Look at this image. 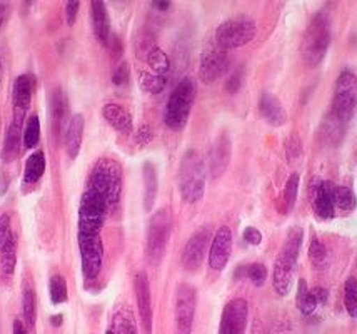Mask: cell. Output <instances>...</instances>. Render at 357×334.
Returning a JSON list of instances; mask_svg holds the SVG:
<instances>
[{"instance_id": "obj_1", "label": "cell", "mask_w": 357, "mask_h": 334, "mask_svg": "<svg viewBox=\"0 0 357 334\" xmlns=\"http://www.w3.org/2000/svg\"><path fill=\"white\" fill-rule=\"evenodd\" d=\"M122 197V167L116 159L102 158L93 164L79 204V243L102 241L100 231Z\"/></svg>"}, {"instance_id": "obj_2", "label": "cell", "mask_w": 357, "mask_h": 334, "mask_svg": "<svg viewBox=\"0 0 357 334\" xmlns=\"http://www.w3.org/2000/svg\"><path fill=\"white\" fill-rule=\"evenodd\" d=\"M206 164L194 149L187 151L178 167V191L189 204H195L206 192Z\"/></svg>"}, {"instance_id": "obj_3", "label": "cell", "mask_w": 357, "mask_h": 334, "mask_svg": "<svg viewBox=\"0 0 357 334\" xmlns=\"http://www.w3.org/2000/svg\"><path fill=\"white\" fill-rule=\"evenodd\" d=\"M331 45V22L324 14L312 17L301 44V57L307 67H316L324 61Z\"/></svg>"}, {"instance_id": "obj_4", "label": "cell", "mask_w": 357, "mask_h": 334, "mask_svg": "<svg viewBox=\"0 0 357 334\" xmlns=\"http://www.w3.org/2000/svg\"><path fill=\"white\" fill-rule=\"evenodd\" d=\"M195 92H197V87H195L194 79L184 77L177 84L165 105L164 122L169 129L182 130L185 128L192 112Z\"/></svg>"}, {"instance_id": "obj_5", "label": "cell", "mask_w": 357, "mask_h": 334, "mask_svg": "<svg viewBox=\"0 0 357 334\" xmlns=\"http://www.w3.org/2000/svg\"><path fill=\"white\" fill-rule=\"evenodd\" d=\"M172 232V214L167 207L155 211L152 214L147 227L146 241V256L149 264L157 266L164 259L165 249H167L169 239Z\"/></svg>"}, {"instance_id": "obj_6", "label": "cell", "mask_w": 357, "mask_h": 334, "mask_svg": "<svg viewBox=\"0 0 357 334\" xmlns=\"http://www.w3.org/2000/svg\"><path fill=\"white\" fill-rule=\"evenodd\" d=\"M357 107V77L349 69H344L335 79L333 97V117L339 124H346L354 116Z\"/></svg>"}, {"instance_id": "obj_7", "label": "cell", "mask_w": 357, "mask_h": 334, "mask_svg": "<svg viewBox=\"0 0 357 334\" xmlns=\"http://www.w3.org/2000/svg\"><path fill=\"white\" fill-rule=\"evenodd\" d=\"M257 25L248 15L234 17L222 22L215 31V44L225 50L248 45L256 37Z\"/></svg>"}, {"instance_id": "obj_8", "label": "cell", "mask_w": 357, "mask_h": 334, "mask_svg": "<svg viewBox=\"0 0 357 334\" xmlns=\"http://www.w3.org/2000/svg\"><path fill=\"white\" fill-rule=\"evenodd\" d=\"M197 291L194 286L181 282L176 289V328L177 334H192Z\"/></svg>"}, {"instance_id": "obj_9", "label": "cell", "mask_w": 357, "mask_h": 334, "mask_svg": "<svg viewBox=\"0 0 357 334\" xmlns=\"http://www.w3.org/2000/svg\"><path fill=\"white\" fill-rule=\"evenodd\" d=\"M212 238H214V236H212L209 226L201 227V229H197L192 236H190L189 241L185 243L181 257L184 269L195 271L201 268L207 252H209Z\"/></svg>"}, {"instance_id": "obj_10", "label": "cell", "mask_w": 357, "mask_h": 334, "mask_svg": "<svg viewBox=\"0 0 357 334\" xmlns=\"http://www.w3.org/2000/svg\"><path fill=\"white\" fill-rule=\"evenodd\" d=\"M229 64V54L227 50L219 47L218 44L204 50L201 57V64H199V79L204 84H212L219 80L227 72Z\"/></svg>"}, {"instance_id": "obj_11", "label": "cell", "mask_w": 357, "mask_h": 334, "mask_svg": "<svg viewBox=\"0 0 357 334\" xmlns=\"http://www.w3.org/2000/svg\"><path fill=\"white\" fill-rule=\"evenodd\" d=\"M249 321V304L245 299H231L224 306L219 323V334H245Z\"/></svg>"}, {"instance_id": "obj_12", "label": "cell", "mask_w": 357, "mask_h": 334, "mask_svg": "<svg viewBox=\"0 0 357 334\" xmlns=\"http://www.w3.org/2000/svg\"><path fill=\"white\" fill-rule=\"evenodd\" d=\"M134 291L137 298V308L140 316V324H142L144 334H152V296H151V284H149V276L144 271H139L134 279Z\"/></svg>"}, {"instance_id": "obj_13", "label": "cell", "mask_w": 357, "mask_h": 334, "mask_svg": "<svg viewBox=\"0 0 357 334\" xmlns=\"http://www.w3.org/2000/svg\"><path fill=\"white\" fill-rule=\"evenodd\" d=\"M33 89H36V79L31 74H22L15 79L14 89H12V103H14V117L12 119L25 122L29 107H31Z\"/></svg>"}, {"instance_id": "obj_14", "label": "cell", "mask_w": 357, "mask_h": 334, "mask_svg": "<svg viewBox=\"0 0 357 334\" xmlns=\"http://www.w3.org/2000/svg\"><path fill=\"white\" fill-rule=\"evenodd\" d=\"M232 252V232L227 226L219 227L218 232L212 238L211 248H209V268L214 271H222L227 266L229 259H231Z\"/></svg>"}, {"instance_id": "obj_15", "label": "cell", "mask_w": 357, "mask_h": 334, "mask_svg": "<svg viewBox=\"0 0 357 334\" xmlns=\"http://www.w3.org/2000/svg\"><path fill=\"white\" fill-rule=\"evenodd\" d=\"M327 291L324 287H314L311 291L307 287L305 279L297 281V296H296V306L303 316H311L316 312L317 308L324 306L327 303Z\"/></svg>"}, {"instance_id": "obj_16", "label": "cell", "mask_w": 357, "mask_h": 334, "mask_svg": "<svg viewBox=\"0 0 357 334\" xmlns=\"http://www.w3.org/2000/svg\"><path fill=\"white\" fill-rule=\"evenodd\" d=\"M296 261L289 259L287 256L280 255L278 256L274 263V274H272V286L274 291L279 296H289L292 291V284H294V271H296Z\"/></svg>"}, {"instance_id": "obj_17", "label": "cell", "mask_w": 357, "mask_h": 334, "mask_svg": "<svg viewBox=\"0 0 357 334\" xmlns=\"http://www.w3.org/2000/svg\"><path fill=\"white\" fill-rule=\"evenodd\" d=\"M232 155V144L227 135H219L209 152V172L212 177H220L229 167Z\"/></svg>"}, {"instance_id": "obj_18", "label": "cell", "mask_w": 357, "mask_h": 334, "mask_svg": "<svg viewBox=\"0 0 357 334\" xmlns=\"http://www.w3.org/2000/svg\"><path fill=\"white\" fill-rule=\"evenodd\" d=\"M312 206L316 214L321 219H333L335 215V207H334V184L331 181H319L314 189V197H312Z\"/></svg>"}, {"instance_id": "obj_19", "label": "cell", "mask_w": 357, "mask_h": 334, "mask_svg": "<svg viewBox=\"0 0 357 334\" xmlns=\"http://www.w3.org/2000/svg\"><path fill=\"white\" fill-rule=\"evenodd\" d=\"M259 112L272 128H280L287 122V114L282 103L279 100V97L271 94V92H264L259 99Z\"/></svg>"}, {"instance_id": "obj_20", "label": "cell", "mask_w": 357, "mask_h": 334, "mask_svg": "<svg viewBox=\"0 0 357 334\" xmlns=\"http://www.w3.org/2000/svg\"><path fill=\"white\" fill-rule=\"evenodd\" d=\"M91 19H92L93 33H96L97 40H99L102 45L107 47L112 33H110L109 10L104 2H100V0H93V2H91Z\"/></svg>"}, {"instance_id": "obj_21", "label": "cell", "mask_w": 357, "mask_h": 334, "mask_svg": "<svg viewBox=\"0 0 357 334\" xmlns=\"http://www.w3.org/2000/svg\"><path fill=\"white\" fill-rule=\"evenodd\" d=\"M102 117L112 129H116L121 134H130L132 132V116L126 111L122 105L109 103L102 107Z\"/></svg>"}, {"instance_id": "obj_22", "label": "cell", "mask_w": 357, "mask_h": 334, "mask_svg": "<svg viewBox=\"0 0 357 334\" xmlns=\"http://www.w3.org/2000/svg\"><path fill=\"white\" fill-rule=\"evenodd\" d=\"M22 135H24V122L12 119L10 126H8L6 141H3L2 147V160L6 164L14 162L19 158L20 152V144H22Z\"/></svg>"}, {"instance_id": "obj_23", "label": "cell", "mask_w": 357, "mask_h": 334, "mask_svg": "<svg viewBox=\"0 0 357 334\" xmlns=\"http://www.w3.org/2000/svg\"><path fill=\"white\" fill-rule=\"evenodd\" d=\"M105 334H139L137 323H135L134 312L127 304H121L112 314L109 329Z\"/></svg>"}, {"instance_id": "obj_24", "label": "cell", "mask_w": 357, "mask_h": 334, "mask_svg": "<svg viewBox=\"0 0 357 334\" xmlns=\"http://www.w3.org/2000/svg\"><path fill=\"white\" fill-rule=\"evenodd\" d=\"M84 137V116L75 114L69 122V128L66 130V151L70 159H75L79 155L80 147H82Z\"/></svg>"}, {"instance_id": "obj_25", "label": "cell", "mask_w": 357, "mask_h": 334, "mask_svg": "<svg viewBox=\"0 0 357 334\" xmlns=\"http://www.w3.org/2000/svg\"><path fill=\"white\" fill-rule=\"evenodd\" d=\"M144 179V209L152 211L157 199V189H159V179H157V169L152 162L144 164L142 167Z\"/></svg>"}, {"instance_id": "obj_26", "label": "cell", "mask_w": 357, "mask_h": 334, "mask_svg": "<svg viewBox=\"0 0 357 334\" xmlns=\"http://www.w3.org/2000/svg\"><path fill=\"white\" fill-rule=\"evenodd\" d=\"M45 172V154L42 151L32 152L24 167V184L33 185L42 179Z\"/></svg>"}, {"instance_id": "obj_27", "label": "cell", "mask_w": 357, "mask_h": 334, "mask_svg": "<svg viewBox=\"0 0 357 334\" xmlns=\"http://www.w3.org/2000/svg\"><path fill=\"white\" fill-rule=\"evenodd\" d=\"M17 266V239L15 236L0 249V274L6 281H10Z\"/></svg>"}, {"instance_id": "obj_28", "label": "cell", "mask_w": 357, "mask_h": 334, "mask_svg": "<svg viewBox=\"0 0 357 334\" xmlns=\"http://www.w3.org/2000/svg\"><path fill=\"white\" fill-rule=\"evenodd\" d=\"M303 239H304V229L299 226L291 227L286 236V241H284V246L280 249V255L287 256L289 259L296 261L299 259V252H301V246H303Z\"/></svg>"}, {"instance_id": "obj_29", "label": "cell", "mask_w": 357, "mask_h": 334, "mask_svg": "<svg viewBox=\"0 0 357 334\" xmlns=\"http://www.w3.org/2000/svg\"><path fill=\"white\" fill-rule=\"evenodd\" d=\"M50 111H52L55 124L61 126V128H66L67 114H69V100H67V96L63 94L61 87L55 89L52 92V99H50Z\"/></svg>"}, {"instance_id": "obj_30", "label": "cell", "mask_w": 357, "mask_h": 334, "mask_svg": "<svg viewBox=\"0 0 357 334\" xmlns=\"http://www.w3.org/2000/svg\"><path fill=\"white\" fill-rule=\"evenodd\" d=\"M22 314L27 328L33 329L37 321V298L32 284H25L22 291Z\"/></svg>"}, {"instance_id": "obj_31", "label": "cell", "mask_w": 357, "mask_h": 334, "mask_svg": "<svg viewBox=\"0 0 357 334\" xmlns=\"http://www.w3.org/2000/svg\"><path fill=\"white\" fill-rule=\"evenodd\" d=\"M334 207L344 214H349L357 207L354 191L347 185H334Z\"/></svg>"}, {"instance_id": "obj_32", "label": "cell", "mask_w": 357, "mask_h": 334, "mask_svg": "<svg viewBox=\"0 0 357 334\" xmlns=\"http://www.w3.org/2000/svg\"><path fill=\"white\" fill-rule=\"evenodd\" d=\"M139 86L149 94H160L167 86V79L154 72H139Z\"/></svg>"}, {"instance_id": "obj_33", "label": "cell", "mask_w": 357, "mask_h": 334, "mask_svg": "<svg viewBox=\"0 0 357 334\" xmlns=\"http://www.w3.org/2000/svg\"><path fill=\"white\" fill-rule=\"evenodd\" d=\"M49 294L50 303L52 304H62L69 299V287H67V281L61 274H54L49 281Z\"/></svg>"}, {"instance_id": "obj_34", "label": "cell", "mask_w": 357, "mask_h": 334, "mask_svg": "<svg viewBox=\"0 0 357 334\" xmlns=\"http://www.w3.org/2000/svg\"><path fill=\"white\" fill-rule=\"evenodd\" d=\"M40 141V121L39 117L33 114L27 119V122L24 124V135H22V142L25 149H33Z\"/></svg>"}, {"instance_id": "obj_35", "label": "cell", "mask_w": 357, "mask_h": 334, "mask_svg": "<svg viewBox=\"0 0 357 334\" xmlns=\"http://www.w3.org/2000/svg\"><path fill=\"white\" fill-rule=\"evenodd\" d=\"M155 47H157L155 37H154V33H152V32L140 31L137 36H135L134 49H135V54H137L139 59H144V61H147L149 54H151Z\"/></svg>"}, {"instance_id": "obj_36", "label": "cell", "mask_w": 357, "mask_h": 334, "mask_svg": "<svg viewBox=\"0 0 357 334\" xmlns=\"http://www.w3.org/2000/svg\"><path fill=\"white\" fill-rule=\"evenodd\" d=\"M146 62L157 75H164L165 77V75L169 74V70H171V61H169L167 54L159 47H155L151 54H149Z\"/></svg>"}, {"instance_id": "obj_37", "label": "cell", "mask_w": 357, "mask_h": 334, "mask_svg": "<svg viewBox=\"0 0 357 334\" xmlns=\"http://www.w3.org/2000/svg\"><path fill=\"white\" fill-rule=\"evenodd\" d=\"M307 255H309V261H311V264L317 269H324L327 263H329L327 249L317 238H312L311 244H309Z\"/></svg>"}, {"instance_id": "obj_38", "label": "cell", "mask_w": 357, "mask_h": 334, "mask_svg": "<svg viewBox=\"0 0 357 334\" xmlns=\"http://www.w3.org/2000/svg\"><path fill=\"white\" fill-rule=\"evenodd\" d=\"M344 306L351 318H357V278L351 276L344 284Z\"/></svg>"}, {"instance_id": "obj_39", "label": "cell", "mask_w": 357, "mask_h": 334, "mask_svg": "<svg viewBox=\"0 0 357 334\" xmlns=\"http://www.w3.org/2000/svg\"><path fill=\"white\" fill-rule=\"evenodd\" d=\"M299 183H301V176L297 174V172H292V174L287 177L286 188H284V201H286V204L289 207L296 204L297 194H299Z\"/></svg>"}, {"instance_id": "obj_40", "label": "cell", "mask_w": 357, "mask_h": 334, "mask_svg": "<svg viewBox=\"0 0 357 334\" xmlns=\"http://www.w3.org/2000/svg\"><path fill=\"white\" fill-rule=\"evenodd\" d=\"M245 276H248L250 281L254 282V286L261 287V286H264V282L267 279V268L261 263H252V264L245 266Z\"/></svg>"}, {"instance_id": "obj_41", "label": "cell", "mask_w": 357, "mask_h": 334, "mask_svg": "<svg viewBox=\"0 0 357 334\" xmlns=\"http://www.w3.org/2000/svg\"><path fill=\"white\" fill-rule=\"evenodd\" d=\"M244 67H239V69L234 70L227 77V82H225V91H227L229 94H237V92L241 91L242 84H244Z\"/></svg>"}, {"instance_id": "obj_42", "label": "cell", "mask_w": 357, "mask_h": 334, "mask_svg": "<svg viewBox=\"0 0 357 334\" xmlns=\"http://www.w3.org/2000/svg\"><path fill=\"white\" fill-rule=\"evenodd\" d=\"M129 79H130L129 64H127V62H121V64H119L116 69H114V72H112L114 86H117V87L126 86V84L129 82Z\"/></svg>"}, {"instance_id": "obj_43", "label": "cell", "mask_w": 357, "mask_h": 334, "mask_svg": "<svg viewBox=\"0 0 357 334\" xmlns=\"http://www.w3.org/2000/svg\"><path fill=\"white\" fill-rule=\"evenodd\" d=\"M14 238V232H12V224H10V215L2 214L0 215V249Z\"/></svg>"}, {"instance_id": "obj_44", "label": "cell", "mask_w": 357, "mask_h": 334, "mask_svg": "<svg viewBox=\"0 0 357 334\" xmlns=\"http://www.w3.org/2000/svg\"><path fill=\"white\" fill-rule=\"evenodd\" d=\"M242 238L250 246H259L262 243V232L256 227H245L244 232H242Z\"/></svg>"}, {"instance_id": "obj_45", "label": "cell", "mask_w": 357, "mask_h": 334, "mask_svg": "<svg viewBox=\"0 0 357 334\" xmlns=\"http://www.w3.org/2000/svg\"><path fill=\"white\" fill-rule=\"evenodd\" d=\"M152 139H154V132H152L151 126H147V124L140 126L137 134H135V141H137L139 146H142V147L147 146Z\"/></svg>"}, {"instance_id": "obj_46", "label": "cell", "mask_w": 357, "mask_h": 334, "mask_svg": "<svg viewBox=\"0 0 357 334\" xmlns=\"http://www.w3.org/2000/svg\"><path fill=\"white\" fill-rule=\"evenodd\" d=\"M79 8H80V2H77V0H70V2L66 3V20L69 27H72V25L75 24Z\"/></svg>"}, {"instance_id": "obj_47", "label": "cell", "mask_w": 357, "mask_h": 334, "mask_svg": "<svg viewBox=\"0 0 357 334\" xmlns=\"http://www.w3.org/2000/svg\"><path fill=\"white\" fill-rule=\"evenodd\" d=\"M107 47L110 49V52H112L114 57H119L122 54V40L119 39L117 36H112V37H110Z\"/></svg>"}, {"instance_id": "obj_48", "label": "cell", "mask_w": 357, "mask_h": 334, "mask_svg": "<svg viewBox=\"0 0 357 334\" xmlns=\"http://www.w3.org/2000/svg\"><path fill=\"white\" fill-rule=\"evenodd\" d=\"M8 17H10V6L6 2H0V31H2L3 25L7 24Z\"/></svg>"}, {"instance_id": "obj_49", "label": "cell", "mask_w": 357, "mask_h": 334, "mask_svg": "<svg viewBox=\"0 0 357 334\" xmlns=\"http://www.w3.org/2000/svg\"><path fill=\"white\" fill-rule=\"evenodd\" d=\"M12 334H27V329H25L22 321L15 319L14 326H12Z\"/></svg>"}, {"instance_id": "obj_50", "label": "cell", "mask_w": 357, "mask_h": 334, "mask_svg": "<svg viewBox=\"0 0 357 334\" xmlns=\"http://www.w3.org/2000/svg\"><path fill=\"white\" fill-rule=\"evenodd\" d=\"M155 8H159V10H167L169 7H171V2H167V0H157V2L152 3Z\"/></svg>"}, {"instance_id": "obj_51", "label": "cell", "mask_w": 357, "mask_h": 334, "mask_svg": "<svg viewBox=\"0 0 357 334\" xmlns=\"http://www.w3.org/2000/svg\"><path fill=\"white\" fill-rule=\"evenodd\" d=\"M62 314H55V316H52V318H50V321H52V324L54 326H61L62 324Z\"/></svg>"}, {"instance_id": "obj_52", "label": "cell", "mask_w": 357, "mask_h": 334, "mask_svg": "<svg viewBox=\"0 0 357 334\" xmlns=\"http://www.w3.org/2000/svg\"><path fill=\"white\" fill-rule=\"evenodd\" d=\"M0 77H2V59H0Z\"/></svg>"}]
</instances>
